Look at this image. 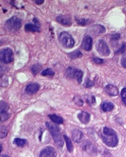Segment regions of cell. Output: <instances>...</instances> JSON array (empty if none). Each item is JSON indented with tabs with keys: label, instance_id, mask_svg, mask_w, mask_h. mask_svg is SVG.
I'll return each mask as SVG.
<instances>
[{
	"label": "cell",
	"instance_id": "cell-21",
	"mask_svg": "<svg viewBox=\"0 0 126 157\" xmlns=\"http://www.w3.org/2000/svg\"><path fill=\"white\" fill-rule=\"evenodd\" d=\"M68 56L70 59L75 60V59H78V58H80V57H81L83 56V54L81 53L80 51L77 50V51H74L68 54Z\"/></svg>",
	"mask_w": 126,
	"mask_h": 157
},
{
	"label": "cell",
	"instance_id": "cell-22",
	"mask_svg": "<svg viewBox=\"0 0 126 157\" xmlns=\"http://www.w3.org/2000/svg\"><path fill=\"white\" fill-rule=\"evenodd\" d=\"M93 30L94 32H95L96 34H103V33L105 32V29L102 26H100V25H97L93 27Z\"/></svg>",
	"mask_w": 126,
	"mask_h": 157
},
{
	"label": "cell",
	"instance_id": "cell-18",
	"mask_svg": "<svg viewBox=\"0 0 126 157\" xmlns=\"http://www.w3.org/2000/svg\"><path fill=\"white\" fill-rule=\"evenodd\" d=\"M64 141L66 143V147H67V149H68V152L71 153L73 150H74V147H73V143H72V142L71 140L70 139V138L69 137H68L66 135H64Z\"/></svg>",
	"mask_w": 126,
	"mask_h": 157
},
{
	"label": "cell",
	"instance_id": "cell-39",
	"mask_svg": "<svg viewBox=\"0 0 126 157\" xmlns=\"http://www.w3.org/2000/svg\"><path fill=\"white\" fill-rule=\"evenodd\" d=\"M2 151V146L1 145H0V153H1Z\"/></svg>",
	"mask_w": 126,
	"mask_h": 157
},
{
	"label": "cell",
	"instance_id": "cell-15",
	"mask_svg": "<svg viewBox=\"0 0 126 157\" xmlns=\"http://www.w3.org/2000/svg\"><path fill=\"white\" fill-rule=\"evenodd\" d=\"M25 29L27 32H40V26H38L37 24L33 23H27L25 25Z\"/></svg>",
	"mask_w": 126,
	"mask_h": 157
},
{
	"label": "cell",
	"instance_id": "cell-25",
	"mask_svg": "<svg viewBox=\"0 0 126 157\" xmlns=\"http://www.w3.org/2000/svg\"><path fill=\"white\" fill-rule=\"evenodd\" d=\"M75 20L80 26H86L87 24H88V23H89V20L80 17V16H78H78H76Z\"/></svg>",
	"mask_w": 126,
	"mask_h": 157
},
{
	"label": "cell",
	"instance_id": "cell-30",
	"mask_svg": "<svg viewBox=\"0 0 126 157\" xmlns=\"http://www.w3.org/2000/svg\"><path fill=\"white\" fill-rule=\"evenodd\" d=\"M74 101L75 102V103L77 104V105H80V106L83 105V101L81 98L80 97H78V96H76L74 97Z\"/></svg>",
	"mask_w": 126,
	"mask_h": 157
},
{
	"label": "cell",
	"instance_id": "cell-34",
	"mask_svg": "<svg viewBox=\"0 0 126 157\" xmlns=\"http://www.w3.org/2000/svg\"><path fill=\"white\" fill-rule=\"evenodd\" d=\"M121 64L123 67L126 68V53L122 56L121 60Z\"/></svg>",
	"mask_w": 126,
	"mask_h": 157
},
{
	"label": "cell",
	"instance_id": "cell-20",
	"mask_svg": "<svg viewBox=\"0 0 126 157\" xmlns=\"http://www.w3.org/2000/svg\"><path fill=\"white\" fill-rule=\"evenodd\" d=\"M9 106L8 104L5 101H0V114L8 112Z\"/></svg>",
	"mask_w": 126,
	"mask_h": 157
},
{
	"label": "cell",
	"instance_id": "cell-32",
	"mask_svg": "<svg viewBox=\"0 0 126 157\" xmlns=\"http://www.w3.org/2000/svg\"><path fill=\"white\" fill-rule=\"evenodd\" d=\"M84 85H85V87L87 88H90L94 85V82L90 79H87L85 83V84H84Z\"/></svg>",
	"mask_w": 126,
	"mask_h": 157
},
{
	"label": "cell",
	"instance_id": "cell-28",
	"mask_svg": "<svg viewBox=\"0 0 126 157\" xmlns=\"http://www.w3.org/2000/svg\"><path fill=\"white\" fill-rule=\"evenodd\" d=\"M54 71L50 68H47L43 71L41 73V75L43 76H53L54 75Z\"/></svg>",
	"mask_w": 126,
	"mask_h": 157
},
{
	"label": "cell",
	"instance_id": "cell-24",
	"mask_svg": "<svg viewBox=\"0 0 126 157\" xmlns=\"http://www.w3.org/2000/svg\"><path fill=\"white\" fill-rule=\"evenodd\" d=\"M84 150H85L87 152L90 153L94 152V147L92 145V144L90 142H87L85 145H84Z\"/></svg>",
	"mask_w": 126,
	"mask_h": 157
},
{
	"label": "cell",
	"instance_id": "cell-8",
	"mask_svg": "<svg viewBox=\"0 0 126 157\" xmlns=\"http://www.w3.org/2000/svg\"><path fill=\"white\" fill-rule=\"evenodd\" d=\"M39 157H57V152L54 148L47 146L41 151Z\"/></svg>",
	"mask_w": 126,
	"mask_h": 157
},
{
	"label": "cell",
	"instance_id": "cell-35",
	"mask_svg": "<svg viewBox=\"0 0 126 157\" xmlns=\"http://www.w3.org/2000/svg\"><path fill=\"white\" fill-rule=\"evenodd\" d=\"M93 60L94 61V62L96 64H101L104 63L103 60L100 59V58H98V57H94V58H93Z\"/></svg>",
	"mask_w": 126,
	"mask_h": 157
},
{
	"label": "cell",
	"instance_id": "cell-26",
	"mask_svg": "<svg viewBox=\"0 0 126 157\" xmlns=\"http://www.w3.org/2000/svg\"><path fill=\"white\" fill-rule=\"evenodd\" d=\"M27 141L25 139L21 138H15L14 139V143L18 146H23L26 144Z\"/></svg>",
	"mask_w": 126,
	"mask_h": 157
},
{
	"label": "cell",
	"instance_id": "cell-12",
	"mask_svg": "<svg viewBox=\"0 0 126 157\" xmlns=\"http://www.w3.org/2000/svg\"><path fill=\"white\" fill-rule=\"evenodd\" d=\"M105 90L106 93L108 95L112 96V97L117 96L119 94L118 89H117V88L115 86H114L112 84L107 85L105 88Z\"/></svg>",
	"mask_w": 126,
	"mask_h": 157
},
{
	"label": "cell",
	"instance_id": "cell-14",
	"mask_svg": "<svg viewBox=\"0 0 126 157\" xmlns=\"http://www.w3.org/2000/svg\"><path fill=\"white\" fill-rule=\"evenodd\" d=\"M78 118L81 123L87 125L90 120V114L87 112L83 111L78 115Z\"/></svg>",
	"mask_w": 126,
	"mask_h": 157
},
{
	"label": "cell",
	"instance_id": "cell-29",
	"mask_svg": "<svg viewBox=\"0 0 126 157\" xmlns=\"http://www.w3.org/2000/svg\"><path fill=\"white\" fill-rule=\"evenodd\" d=\"M86 99H87V103L90 104V105L95 104V102H96L95 98L94 96H88Z\"/></svg>",
	"mask_w": 126,
	"mask_h": 157
},
{
	"label": "cell",
	"instance_id": "cell-23",
	"mask_svg": "<svg viewBox=\"0 0 126 157\" xmlns=\"http://www.w3.org/2000/svg\"><path fill=\"white\" fill-rule=\"evenodd\" d=\"M8 133V129L6 126L0 125V138H5L6 137Z\"/></svg>",
	"mask_w": 126,
	"mask_h": 157
},
{
	"label": "cell",
	"instance_id": "cell-38",
	"mask_svg": "<svg viewBox=\"0 0 126 157\" xmlns=\"http://www.w3.org/2000/svg\"><path fill=\"white\" fill-rule=\"evenodd\" d=\"M0 157H10L9 156H8V155H2V156H1Z\"/></svg>",
	"mask_w": 126,
	"mask_h": 157
},
{
	"label": "cell",
	"instance_id": "cell-27",
	"mask_svg": "<svg viewBox=\"0 0 126 157\" xmlns=\"http://www.w3.org/2000/svg\"><path fill=\"white\" fill-rule=\"evenodd\" d=\"M41 69H42V67L40 64H34L31 68L32 72L33 75H37V73H39Z\"/></svg>",
	"mask_w": 126,
	"mask_h": 157
},
{
	"label": "cell",
	"instance_id": "cell-7",
	"mask_svg": "<svg viewBox=\"0 0 126 157\" xmlns=\"http://www.w3.org/2000/svg\"><path fill=\"white\" fill-rule=\"evenodd\" d=\"M96 49L101 55L104 56H108L111 53L110 49L105 41L103 39H100L97 43Z\"/></svg>",
	"mask_w": 126,
	"mask_h": 157
},
{
	"label": "cell",
	"instance_id": "cell-3",
	"mask_svg": "<svg viewBox=\"0 0 126 157\" xmlns=\"http://www.w3.org/2000/svg\"><path fill=\"white\" fill-rule=\"evenodd\" d=\"M5 27L8 31L11 32H16L19 30L22 27V20L17 16H14L5 22Z\"/></svg>",
	"mask_w": 126,
	"mask_h": 157
},
{
	"label": "cell",
	"instance_id": "cell-5",
	"mask_svg": "<svg viewBox=\"0 0 126 157\" xmlns=\"http://www.w3.org/2000/svg\"><path fill=\"white\" fill-rule=\"evenodd\" d=\"M65 75L69 78L76 79L80 84H81V82L83 81V72L80 70L70 67L66 69Z\"/></svg>",
	"mask_w": 126,
	"mask_h": 157
},
{
	"label": "cell",
	"instance_id": "cell-37",
	"mask_svg": "<svg viewBox=\"0 0 126 157\" xmlns=\"http://www.w3.org/2000/svg\"><path fill=\"white\" fill-rule=\"evenodd\" d=\"M44 2V1H43V0H38V1H35V3L38 5L43 4Z\"/></svg>",
	"mask_w": 126,
	"mask_h": 157
},
{
	"label": "cell",
	"instance_id": "cell-1",
	"mask_svg": "<svg viewBox=\"0 0 126 157\" xmlns=\"http://www.w3.org/2000/svg\"><path fill=\"white\" fill-rule=\"evenodd\" d=\"M102 138L104 143L109 147H115L119 142L118 138L114 130L107 127L103 129Z\"/></svg>",
	"mask_w": 126,
	"mask_h": 157
},
{
	"label": "cell",
	"instance_id": "cell-36",
	"mask_svg": "<svg viewBox=\"0 0 126 157\" xmlns=\"http://www.w3.org/2000/svg\"><path fill=\"white\" fill-rule=\"evenodd\" d=\"M119 38H120V35L118 34H114V36H112L111 39L112 40H118Z\"/></svg>",
	"mask_w": 126,
	"mask_h": 157
},
{
	"label": "cell",
	"instance_id": "cell-13",
	"mask_svg": "<svg viewBox=\"0 0 126 157\" xmlns=\"http://www.w3.org/2000/svg\"><path fill=\"white\" fill-rule=\"evenodd\" d=\"M40 89V85L37 83H32L28 85L26 87V92L29 94H34L37 93Z\"/></svg>",
	"mask_w": 126,
	"mask_h": 157
},
{
	"label": "cell",
	"instance_id": "cell-6",
	"mask_svg": "<svg viewBox=\"0 0 126 157\" xmlns=\"http://www.w3.org/2000/svg\"><path fill=\"white\" fill-rule=\"evenodd\" d=\"M13 53L10 48H6L0 51V61L3 64H8L13 61Z\"/></svg>",
	"mask_w": 126,
	"mask_h": 157
},
{
	"label": "cell",
	"instance_id": "cell-10",
	"mask_svg": "<svg viewBox=\"0 0 126 157\" xmlns=\"http://www.w3.org/2000/svg\"><path fill=\"white\" fill-rule=\"evenodd\" d=\"M93 40L90 36H87L83 38L82 41V47L86 51H90L92 48Z\"/></svg>",
	"mask_w": 126,
	"mask_h": 157
},
{
	"label": "cell",
	"instance_id": "cell-9",
	"mask_svg": "<svg viewBox=\"0 0 126 157\" xmlns=\"http://www.w3.org/2000/svg\"><path fill=\"white\" fill-rule=\"evenodd\" d=\"M56 20L59 23L65 26H70L72 24L71 18L68 15H60L57 16Z\"/></svg>",
	"mask_w": 126,
	"mask_h": 157
},
{
	"label": "cell",
	"instance_id": "cell-31",
	"mask_svg": "<svg viewBox=\"0 0 126 157\" xmlns=\"http://www.w3.org/2000/svg\"><path fill=\"white\" fill-rule=\"evenodd\" d=\"M121 98L123 102L126 105V88H124L121 91Z\"/></svg>",
	"mask_w": 126,
	"mask_h": 157
},
{
	"label": "cell",
	"instance_id": "cell-2",
	"mask_svg": "<svg viewBox=\"0 0 126 157\" xmlns=\"http://www.w3.org/2000/svg\"><path fill=\"white\" fill-rule=\"evenodd\" d=\"M46 126L49 131L50 135H51L55 144L58 147H62L64 145V142L61 134V132L56 125L50 122H46Z\"/></svg>",
	"mask_w": 126,
	"mask_h": 157
},
{
	"label": "cell",
	"instance_id": "cell-16",
	"mask_svg": "<svg viewBox=\"0 0 126 157\" xmlns=\"http://www.w3.org/2000/svg\"><path fill=\"white\" fill-rule=\"evenodd\" d=\"M102 108L104 112H111L114 108V105L112 102H105L102 105Z\"/></svg>",
	"mask_w": 126,
	"mask_h": 157
},
{
	"label": "cell",
	"instance_id": "cell-19",
	"mask_svg": "<svg viewBox=\"0 0 126 157\" xmlns=\"http://www.w3.org/2000/svg\"><path fill=\"white\" fill-rule=\"evenodd\" d=\"M8 77L5 74L0 75V87H6L8 86Z\"/></svg>",
	"mask_w": 126,
	"mask_h": 157
},
{
	"label": "cell",
	"instance_id": "cell-33",
	"mask_svg": "<svg viewBox=\"0 0 126 157\" xmlns=\"http://www.w3.org/2000/svg\"><path fill=\"white\" fill-rule=\"evenodd\" d=\"M7 71V68L4 65L3 63L0 61V75L4 74Z\"/></svg>",
	"mask_w": 126,
	"mask_h": 157
},
{
	"label": "cell",
	"instance_id": "cell-4",
	"mask_svg": "<svg viewBox=\"0 0 126 157\" xmlns=\"http://www.w3.org/2000/svg\"><path fill=\"white\" fill-rule=\"evenodd\" d=\"M59 41L63 47L67 49L73 48L74 46V39L68 32H61L59 36Z\"/></svg>",
	"mask_w": 126,
	"mask_h": 157
},
{
	"label": "cell",
	"instance_id": "cell-11",
	"mask_svg": "<svg viewBox=\"0 0 126 157\" xmlns=\"http://www.w3.org/2000/svg\"><path fill=\"white\" fill-rule=\"evenodd\" d=\"M72 138L75 143H81L83 139V134L82 132L78 129H74L72 131Z\"/></svg>",
	"mask_w": 126,
	"mask_h": 157
},
{
	"label": "cell",
	"instance_id": "cell-17",
	"mask_svg": "<svg viewBox=\"0 0 126 157\" xmlns=\"http://www.w3.org/2000/svg\"><path fill=\"white\" fill-rule=\"evenodd\" d=\"M49 118L53 122L56 124H58V125H60V124H63L64 121L62 118H61L59 115H57L56 114H50L49 115Z\"/></svg>",
	"mask_w": 126,
	"mask_h": 157
}]
</instances>
